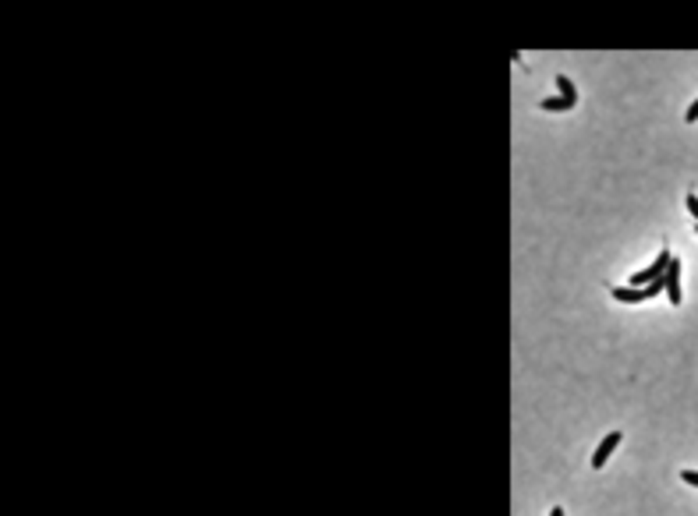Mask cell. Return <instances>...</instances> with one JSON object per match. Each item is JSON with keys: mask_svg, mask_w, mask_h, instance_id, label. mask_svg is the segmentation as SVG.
<instances>
[{"mask_svg": "<svg viewBox=\"0 0 698 516\" xmlns=\"http://www.w3.org/2000/svg\"><path fill=\"white\" fill-rule=\"evenodd\" d=\"M670 262H674V255H670V248H663V251H660V258H656L649 269H641V272H634V276H631V283H634V286H649V283L663 279V276H667V269H670Z\"/></svg>", "mask_w": 698, "mask_h": 516, "instance_id": "1", "label": "cell"}, {"mask_svg": "<svg viewBox=\"0 0 698 516\" xmlns=\"http://www.w3.org/2000/svg\"><path fill=\"white\" fill-rule=\"evenodd\" d=\"M617 445H620V432H610V435H606V438L596 445V452H592V467H596V471H603V464H606L610 456H613V449H617Z\"/></svg>", "mask_w": 698, "mask_h": 516, "instance_id": "2", "label": "cell"}, {"mask_svg": "<svg viewBox=\"0 0 698 516\" xmlns=\"http://www.w3.org/2000/svg\"><path fill=\"white\" fill-rule=\"evenodd\" d=\"M667 297H670V304H681V262L677 258L667 269Z\"/></svg>", "mask_w": 698, "mask_h": 516, "instance_id": "3", "label": "cell"}, {"mask_svg": "<svg viewBox=\"0 0 698 516\" xmlns=\"http://www.w3.org/2000/svg\"><path fill=\"white\" fill-rule=\"evenodd\" d=\"M539 106L550 110V113H564V110H574L578 103H571V99H564V96H550V99H543Z\"/></svg>", "mask_w": 698, "mask_h": 516, "instance_id": "4", "label": "cell"}, {"mask_svg": "<svg viewBox=\"0 0 698 516\" xmlns=\"http://www.w3.org/2000/svg\"><path fill=\"white\" fill-rule=\"evenodd\" d=\"M557 89H560V96H564V99L578 103V89H574V82H571L567 75H557Z\"/></svg>", "mask_w": 698, "mask_h": 516, "instance_id": "5", "label": "cell"}, {"mask_svg": "<svg viewBox=\"0 0 698 516\" xmlns=\"http://www.w3.org/2000/svg\"><path fill=\"white\" fill-rule=\"evenodd\" d=\"M681 481H684V485H695V488H698V471H681Z\"/></svg>", "mask_w": 698, "mask_h": 516, "instance_id": "6", "label": "cell"}, {"mask_svg": "<svg viewBox=\"0 0 698 516\" xmlns=\"http://www.w3.org/2000/svg\"><path fill=\"white\" fill-rule=\"evenodd\" d=\"M684 121H688V124H695V121H698V99L688 106V117H684Z\"/></svg>", "mask_w": 698, "mask_h": 516, "instance_id": "7", "label": "cell"}, {"mask_svg": "<svg viewBox=\"0 0 698 516\" xmlns=\"http://www.w3.org/2000/svg\"><path fill=\"white\" fill-rule=\"evenodd\" d=\"M688 212L698 219V198H695V195H688Z\"/></svg>", "mask_w": 698, "mask_h": 516, "instance_id": "8", "label": "cell"}, {"mask_svg": "<svg viewBox=\"0 0 698 516\" xmlns=\"http://www.w3.org/2000/svg\"><path fill=\"white\" fill-rule=\"evenodd\" d=\"M550 516H564V509H560V506H553V509H550Z\"/></svg>", "mask_w": 698, "mask_h": 516, "instance_id": "9", "label": "cell"}, {"mask_svg": "<svg viewBox=\"0 0 698 516\" xmlns=\"http://www.w3.org/2000/svg\"><path fill=\"white\" fill-rule=\"evenodd\" d=\"M695 234H698V226H695Z\"/></svg>", "mask_w": 698, "mask_h": 516, "instance_id": "10", "label": "cell"}]
</instances>
